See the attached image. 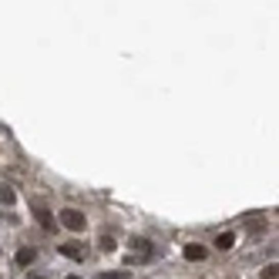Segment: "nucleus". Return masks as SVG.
Segmentation results:
<instances>
[{
  "instance_id": "1",
  "label": "nucleus",
  "mask_w": 279,
  "mask_h": 279,
  "mask_svg": "<svg viewBox=\"0 0 279 279\" xmlns=\"http://www.w3.org/2000/svg\"><path fill=\"white\" fill-rule=\"evenodd\" d=\"M61 225H64V229H71V232H84L88 219H84L81 208H61Z\"/></svg>"
},
{
  "instance_id": "2",
  "label": "nucleus",
  "mask_w": 279,
  "mask_h": 279,
  "mask_svg": "<svg viewBox=\"0 0 279 279\" xmlns=\"http://www.w3.org/2000/svg\"><path fill=\"white\" fill-rule=\"evenodd\" d=\"M61 255H67V259H84V246H78V242H61Z\"/></svg>"
},
{
  "instance_id": "3",
  "label": "nucleus",
  "mask_w": 279,
  "mask_h": 279,
  "mask_svg": "<svg viewBox=\"0 0 279 279\" xmlns=\"http://www.w3.org/2000/svg\"><path fill=\"white\" fill-rule=\"evenodd\" d=\"M34 216H37V222H40V229H54V219H51V212L44 205H34Z\"/></svg>"
},
{
  "instance_id": "4",
  "label": "nucleus",
  "mask_w": 279,
  "mask_h": 279,
  "mask_svg": "<svg viewBox=\"0 0 279 279\" xmlns=\"http://www.w3.org/2000/svg\"><path fill=\"white\" fill-rule=\"evenodd\" d=\"M205 246H185V259H189V263H202V259H205Z\"/></svg>"
},
{
  "instance_id": "5",
  "label": "nucleus",
  "mask_w": 279,
  "mask_h": 279,
  "mask_svg": "<svg viewBox=\"0 0 279 279\" xmlns=\"http://www.w3.org/2000/svg\"><path fill=\"white\" fill-rule=\"evenodd\" d=\"M34 255H37L34 249H17V266H31Z\"/></svg>"
},
{
  "instance_id": "6",
  "label": "nucleus",
  "mask_w": 279,
  "mask_h": 279,
  "mask_svg": "<svg viewBox=\"0 0 279 279\" xmlns=\"http://www.w3.org/2000/svg\"><path fill=\"white\" fill-rule=\"evenodd\" d=\"M14 199H17V195H14V189L0 182V202H4V205H14Z\"/></svg>"
},
{
  "instance_id": "7",
  "label": "nucleus",
  "mask_w": 279,
  "mask_h": 279,
  "mask_svg": "<svg viewBox=\"0 0 279 279\" xmlns=\"http://www.w3.org/2000/svg\"><path fill=\"white\" fill-rule=\"evenodd\" d=\"M216 246L219 249H232V246H236V236H232V232H222V236L216 239Z\"/></svg>"
},
{
  "instance_id": "8",
  "label": "nucleus",
  "mask_w": 279,
  "mask_h": 279,
  "mask_svg": "<svg viewBox=\"0 0 279 279\" xmlns=\"http://www.w3.org/2000/svg\"><path fill=\"white\" fill-rule=\"evenodd\" d=\"M131 249H135V252H142V255H148V252H152L148 239H131Z\"/></svg>"
},
{
  "instance_id": "9",
  "label": "nucleus",
  "mask_w": 279,
  "mask_h": 279,
  "mask_svg": "<svg viewBox=\"0 0 279 279\" xmlns=\"http://www.w3.org/2000/svg\"><path fill=\"white\" fill-rule=\"evenodd\" d=\"M263 279H279V266H276V263H269V266L263 269Z\"/></svg>"
},
{
  "instance_id": "10",
  "label": "nucleus",
  "mask_w": 279,
  "mask_h": 279,
  "mask_svg": "<svg viewBox=\"0 0 279 279\" xmlns=\"http://www.w3.org/2000/svg\"><path fill=\"white\" fill-rule=\"evenodd\" d=\"M114 246H118V242H114V239H111V236H101V249H104V252H111V249H114Z\"/></svg>"
},
{
  "instance_id": "11",
  "label": "nucleus",
  "mask_w": 279,
  "mask_h": 279,
  "mask_svg": "<svg viewBox=\"0 0 279 279\" xmlns=\"http://www.w3.org/2000/svg\"><path fill=\"white\" fill-rule=\"evenodd\" d=\"M101 279H125V272H101Z\"/></svg>"
},
{
  "instance_id": "12",
  "label": "nucleus",
  "mask_w": 279,
  "mask_h": 279,
  "mask_svg": "<svg viewBox=\"0 0 279 279\" xmlns=\"http://www.w3.org/2000/svg\"><path fill=\"white\" fill-rule=\"evenodd\" d=\"M67 279H81V276H67Z\"/></svg>"
},
{
  "instance_id": "13",
  "label": "nucleus",
  "mask_w": 279,
  "mask_h": 279,
  "mask_svg": "<svg viewBox=\"0 0 279 279\" xmlns=\"http://www.w3.org/2000/svg\"><path fill=\"white\" fill-rule=\"evenodd\" d=\"M31 279H40V276H31Z\"/></svg>"
}]
</instances>
